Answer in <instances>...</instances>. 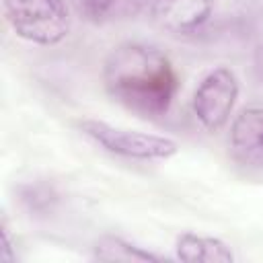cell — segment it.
Returning <instances> with one entry per match:
<instances>
[{
	"mask_svg": "<svg viewBox=\"0 0 263 263\" xmlns=\"http://www.w3.org/2000/svg\"><path fill=\"white\" fill-rule=\"evenodd\" d=\"M95 259L99 261H125V263H134V261H160L158 255L136 247L119 236H103L97 240L95 245Z\"/></svg>",
	"mask_w": 263,
	"mask_h": 263,
	"instance_id": "obj_8",
	"label": "cell"
},
{
	"mask_svg": "<svg viewBox=\"0 0 263 263\" xmlns=\"http://www.w3.org/2000/svg\"><path fill=\"white\" fill-rule=\"evenodd\" d=\"M179 261L185 263H232V249L214 236H201L195 232H183L175 242Z\"/></svg>",
	"mask_w": 263,
	"mask_h": 263,
	"instance_id": "obj_7",
	"label": "cell"
},
{
	"mask_svg": "<svg viewBox=\"0 0 263 263\" xmlns=\"http://www.w3.org/2000/svg\"><path fill=\"white\" fill-rule=\"evenodd\" d=\"M4 16L16 37L37 43L55 45L70 31V12L66 0H2Z\"/></svg>",
	"mask_w": 263,
	"mask_h": 263,
	"instance_id": "obj_2",
	"label": "cell"
},
{
	"mask_svg": "<svg viewBox=\"0 0 263 263\" xmlns=\"http://www.w3.org/2000/svg\"><path fill=\"white\" fill-rule=\"evenodd\" d=\"M78 127L86 138H90L103 150L123 158L166 160L179 152V144L171 138L117 127L101 119H80Z\"/></svg>",
	"mask_w": 263,
	"mask_h": 263,
	"instance_id": "obj_3",
	"label": "cell"
},
{
	"mask_svg": "<svg viewBox=\"0 0 263 263\" xmlns=\"http://www.w3.org/2000/svg\"><path fill=\"white\" fill-rule=\"evenodd\" d=\"M228 142L232 152L247 160H263V107L240 109L230 123Z\"/></svg>",
	"mask_w": 263,
	"mask_h": 263,
	"instance_id": "obj_6",
	"label": "cell"
},
{
	"mask_svg": "<svg viewBox=\"0 0 263 263\" xmlns=\"http://www.w3.org/2000/svg\"><path fill=\"white\" fill-rule=\"evenodd\" d=\"M255 70H257V74H259V78L263 80V45L257 49V53H255Z\"/></svg>",
	"mask_w": 263,
	"mask_h": 263,
	"instance_id": "obj_10",
	"label": "cell"
},
{
	"mask_svg": "<svg viewBox=\"0 0 263 263\" xmlns=\"http://www.w3.org/2000/svg\"><path fill=\"white\" fill-rule=\"evenodd\" d=\"M236 99H238L236 74L226 66H218L210 70L195 86L191 109L203 129L218 132L228 123Z\"/></svg>",
	"mask_w": 263,
	"mask_h": 263,
	"instance_id": "obj_4",
	"label": "cell"
},
{
	"mask_svg": "<svg viewBox=\"0 0 263 263\" xmlns=\"http://www.w3.org/2000/svg\"><path fill=\"white\" fill-rule=\"evenodd\" d=\"M214 0H152V21L173 33L189 35L199 31L212 16Z\"/></svg>",
	"mask_w": 263,
	"mask_h": 263,
	"instance_id": "obj_5",
	"label": "cell"
},
{
	"mask_svg": "<svg viewBox=\"0 0 263 263\" xmlns=\"http://www.w3.org/2000/svg\"><path fill=\"white\" fill-rule=\"evenodd\" d=\"M121 2L125 0H76V6L88 23H103L117 12Z\"/></svg>",
	"mask_w": 263,
	"mask_h": 263,
	"instance_id": "obj_9",
	"label": "cell"
},
{
	"mask_svg": "<svg viewBox=\"0 0 263 263\" xmlns=\"http://www.w3.org/2000/svg\"><path fill=\"white\" fill-rule=\"evenodd\" d=\"M103 82L113 101L148 119L166 115L179 90L168 55L142 41H123L107 53Z\"/></svg>",
	"mask_w": 263,
	"mask_h": 263,
	"instance_id": "obj_1",
	"label": "cell"
}]
</instances>
